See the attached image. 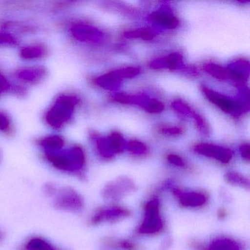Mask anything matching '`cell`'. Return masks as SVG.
Instances as JSON below:
<instances>
[{"label": "cell", "mask_w": 250, "mask_h": 250, "mask_svg": "<svg viewBox=\"0 0 250 250\" xmlns=\"http://www.w3.org/2000/svg\"><path fill=\"white\" fill-rule=\"evenodd\" d=\"M163 228V221L159 210V202L153 199L146 204L144 217L139 228L142 233L153 234L159 232Z\"/></svg>", "instance_id": "6da1fadb"}, {"label": "cell", "mask_w": 250, "mask_h": 250, "mask_svg": "<svg viewBox=\"0 0 250 250\" xmlns=\"http://www.w3.org/2000/svg\"><path fill=\"white\" fill-rule=\"evenodd\" d=\"M208 250H241V247L231 238H220L214 240L209 245Z\"/></svg>", "instance_id": "5b68a950"}, {"label": "cell", "mask_w": 250, "mask_h": 250, "mask_svg": "<svg viewBox=\"0 0 250 250\" xmlns=\"http://www.w3.org/2000/svg\"><path fill=\"white\" fill-rule=\"evenodd\" d=\"M197 150L203 154L215 158V159H218V160L224 162V163L229 162L231 157H232L230 152L215 147L208 146V147H198Z\"/></svg>", "instance_id": "277c9868"}, {"label": "cell", "mask_w": 250, "mask_h": 250, "mask_svg": "<svg viewBox=\"0 0 250 250\" xmlns=\"http://www.w3.org/2000/svg\"><path fill=\"white\" fill-rule=\"evenodd\" d=\"M249 152H250V150H249V146H245V147H244V150H243V156H244V157L246 159H247V160H249V157H250V153H249Z\"/></svg>", "instance_id": "9c48e42d"}, {"label": "cell", "mask_w": 250, "mask_h": 250, "mask_svg": "<svg viewBox=\"0 0 250 250\" xmlns=\"http://www.w3.org/2000/svg\"><path fill=\"white\" fill-rule=\"evenodd\" d=\"M169 159V161L171 163L176 165V166L182 167L184 165V162H183L182 159H181V158L178 157V156L171 155V156H169V159Z\"/></svg>", "instance_id": "ba28073f"}, {"label": "cell", "mask_w": 250, "mask_h": 250, "mask_svg": "<svg viewBox=\"0 0 250 250\" xmlns=\"http://www.w3.org/2000/svg\"><path fill=\"white\" fill-rule=\"evenodd\" d=\"M225 177H226L227 181L231 185L246 188H249L250 187V181L242 175H240L236 172H228Z\"/></svg>", "instance_id": "52a82bcc"}, {"label": "cell", "mask_w": 250, "mask_h": 250, "mask_svg": "<svg viewBox=\"0 0 250 250\" xmlns=\"http://www.w3.org/2000/svg\"><path fill=\"white\" fill-rule=\"evenodd\" d=\"M175 194L179 198L181 204L185 207L197 208L203 206L207 202V197L199 191H183L176 190Z\"/></svg>", "instance_id": "3957f363"}, {"label": "cell", "mask_w": 250, "mask_h": 250, "mask_svg": "<svg viewBox=\"0 0 250 250\" xmlns=\"http://www.w3.org/2000/svg\"><path fill=\"white\" fill-rule=\"evenodd\" d=\"M129 214V210L127 209L122 208H112L102 211L99 215V219L115 222L118 219H124Z\"/></svg>", "instance_id": "8992f818"}, {"label": "cell", "mask_w": 250, "mask_h": 250, "mask_svg": "<svg viewBox=\"0 0 250 250\" xmlns=\"http://www.w3.org/2000/svg\"><path fill=\"white\" fill-rule=\"evenodd\" d=\"M135 189L132 181L128 179H119L108 185L105 189V195L111 200H118L128 195Z\"/></svg>", "instance_id": "7a4b0ae2"}]
</instances>
